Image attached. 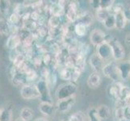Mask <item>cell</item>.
<instances>
[{
    "label": "cell",
    "mask_w": 130,
    "mask_h": 121,
    "mask_svg": "<svg viewBox=\"0 0 130 121\" xmlns=\"http://www.w3.org/2000/svg\"><path fill=\"white\" fill-rule=\"evenodd\" d=\"M78 91V87L74 82H70L60 85L56 91V97L57 100H62L70 98L71 97H75Z\"/></svg>",
    "instance_id": "6da1fadb"
},
{
    "label": "cell",
    "mask_w": 130,
    "mask_h": 121,
    "mask_svg": "<svg viewBox=\"0 0 130 121\" xmlns=\"http://www.w3.org/2000/svg\"><path fill=\"white\" fill-rule=\"evenodd\" d=\"M102 72L107 78L113 81V82H119L121 81L120 71L118 69V64L115 61H109L105 64L102 70Z\"/></svg>",
    "instance_id": "7a4b0ae2"
},
{
    "label": "cell",
    "mask_w": 130,
    "mask_h": 121,
    "mask_svg": "<svg viewBox=\"0 0 130 121\" xmlns=\"http://www.w3.org/2000/svg\"><path fill=\"white\" fill-rule=\"evenodd\" d=\"M106 41L109 43L111 48V56L114 58L115 61H122L125 56V51L124 49V47L122 44H120L118 40H116L114 38H109Z\"/></svg>",
    "instance_id": "3957f363"
},
{
    "label": "cell",
    "mask_w": 130,
    "mask_h": 121,
    "mask_svg": "<svg viewBox=\"0 0 130 121\" xmlns=\"http://www.w3.org/2000/svg\"><path fill=\"white\" fill-rule=\"evenodd\" d=\"M36 86L37 87V90L40 93V98L41 102H50L53 103L52 97L50 95V91L48 86V83L45 79H41L36 83Z\"/></svg>",
    "instance_id": "277c9868"
},
{
    "label": "cell",
    "mask_w": 130,
    "mask_h": 121,
    "mask_svg": "<svg viewBox=\"0 0 130 121\" xmlns=\"http://www.w3.org/2000/svg\"><path fill=\"white\" fill-rule=\"evenodd\" d=\"M20 95L24 99H33L40 98V93L36 84H24L21 88Z\"/></svg>",
    "instance_id": "5b68a950"
},
{
    "label": "cell",
    "mask_w": 130,
    "mask_h": 121,
    "mask_svg": "<svg viewBox=\"0 0 130 121\" xmlns=\"http://www.w3.org/2000/svg\"><path fill=\"white\" fill-rule=\"evenodd\" d=\"M78 4L75 2H70V3H67L65 7V15L70 23L77 21L78 19Z\"/></svg>",
    "instance_id": "8992f818"
},
{
    "label": "cell",
    "mask_w": 130,
    "mask_h": 121,
    "mask_svg": "<svg viewBox=\"0 0 130 121\" xmlns=\"http://www.w3.org/2000/svg\"><path fill=\"white\" fill-rule=\"evenodd\" d=\"M107 40V36L104 33V32H103L100 29H94L92 32L90 34V40L91 43L94 45H95L96 47L99 46L100 44L104 43Z\"/></svg>",
    "instance_id": "52a82bcc"
},
{
    "label": "cell",
    "mask_w": 130,
    "mask_h": 121,
    "mask_svg": "<svg viewBox=\"0 0 130 121\" xmlns=\"http://www.w3.org/2000/svg\"><path fill=\"white\" fill-rule=\"evenodd\" d=\"M96 54L104 61L108 60L111 56V48L109 43L105 41L96 47Z\"/></svg>",
    "instance_id": "ba28073f"
},
{
    "label": "cell",
    "mask_w": 130,
    "mask_h": 121,
    "mask_svg": "<svg viewBox=\"0 0 130 121\" xmlns=\"http://www.w3.org/2000/svg\"><path fill=\"white\" fill-rule=\"evenodd\" d=\"M75 102V97H71L70 98L62 100H57L56 104V109L61 113H65L68 111L71 107H72Z\"/></svg>",
    "instance_id": "9c48e42d"
},
{
    "label": "cell",
    "mask_w": 130,
    "mask_h": 121,
    "mask_svg": "<svg viewBox=\"0 0 130 121\" xmlns=\"http://www.w3.org/2000/svg\"><path fill=\"white\" fill-rule=\"evenodd\" d=\"M90 65L93 69V70L96 73H99L100 71H102L103 68L104 66V61L99 57L96 53H94L89 58Z\"/></svg>",
    "instance_id": "30bf717a"
},
{
    "label": "cell",
    "mask_w": 130,
    "mask_h": 121,
    "mask_svg": "<svg viewBox=\"0 0 130 121\" xmlns=\"http://www.w3.org/2000/svg\"><path fill=\"white\" fill-rule=\"evenodd\" d=\"M94 20L93 14L90 11H80L78 10V19L77 21L78 24H82L86 27H88L91 24H92Z\"/></svg>",
    "instance_id": "8fae6325"
},
{
    "label": "cell",
    "mask_w": 130,
    "mask_h": 121,
    "mask_svg": "<svg viewBox=\"0 0 130 121\" xmlns=\"http://www.w3.org/2000/svg\"><path fill=\"white\" fill-rule=\"evenodd\" d=\"M117 64H118V69L120 71L121 80H123V81L128 80L130 78V61H129V60L122 61Z\"/></svg>",
    "instance_id": "7c38bea8"
},
{
    "label": "cell",
    "mask_w": 130,
    "mask_h": 121,
    "mask_svg": "<svg viewBox=\"0 0 130 121\" xmlns=\"http://www.w3.org/2000/svg\"><path fill=\"white\" fill-rule=\"evenodd\" d=\"M124 85L119 82H113L111 85H110L108 89H107V93H108V95L112 98L113 99L116 101L119 99L120 97V94L121 91V89L123 87Z\"/></svg>",
    "instance_id": "4fadbf2b"
},
{
    "label": "cell",
    "mask_w": 130,
    "mask_h": 121,
    "mask_svg": "<svg viewBox=\"0 0 130 121\" xmlns=\"http://www.w3.org/2000/svg\"><path fill=\"white\" fill-rule=\"evenodd\" d=\"M39 110L44 115L46 116H52L57 111L56 106L53 105V103L45 102H41L39 104Z\"/></svg>",
    "instance_id": "5bb4252c"
},
{
    "label": "cell",
    "mask_w": 130,
    "mask_h": 121,
    "mask_svg": "<svg viewBox=\"0 0 130 121\" xmlns=\"http://www.w3.org/2000/svg\"><path fill=\"white\" fill-rule=\"evenodd\" d=\"M22 44L21 40L19 37L18 34H12L9 36V37L7 40L6 45L7 48H9L10 50H14V49L19 48L20 46V44Z\"/></svg>",
    "instance_id": "9a60e30c"
},
{
    "label": "cell",
    "mask_w": 130,
    "mask_h": 121,
    "mask_svg": "<svg viewBox=\"0 0 130 121\" xmlns=\"http://www.w3.org/2000/svg\"><path fill=\"white\" fill-rule=\"evenodd\" d=\"M102 82V78L99 73L94 72L90 74V76L87 78V85L89 87L92 89H95L100 86Z\"/></svg>",
    "instance_id": "2e32d148"
},
{
    "label": "cell",
    "mask_w": 130,
    "mask_h": 121,
    "mask_svg": "<svg viewBox=\"0 0 130 121\" xmlns=\"http://www.w3.org/2000/svg\"><path fill=\"white\" fill-rule=\"evenodd\" d=\"M97 113H98V115L100 119L101 120H106L108 119L110 116H111V111L109 109V107L106 106V105H100L97 108Z\"/></svg>",
    "instance_id": "e0dca14e"
},
{
    "label": "cell",
    "mask_w": 130,
    "mask_h": 121,
    "mask_svg": "<svg viewBox=\"0 0 130 121\" xmlns=\"http://www.w3.org/2000/svg\"><path fill=\"white\" fill-rule=\"evenodd\" d=\"M115 18H116V28H117L119 30L123 29L127 24V20L123 14V11L116 13L115 15Z\"/></svg>",
    "instance_id": "ac0fdd59"
},
{
    "label": "cell",
    "mask_w": 130,
    "mask_h": 121,
    "mask_svg": "<svg viewBox=\"0 0 130 121\" xmlns=\"http://www.w3.org/2000/svg\"><path fill=\"white\" fill-rule=\"evenodd\" d=\"M34 116V111L32 108L28 107H25L20 111V118L24 121H30Z\"/></svg>",
    "instance_id": "d6986e66"
},
{
    "label": "cell",
    "mask_w": 130,
    "mask_h": 121,
    "mask_svg": "<svg viewBox=\"0 0 130 121\" xmlns=\"http://www.w3.org/2000/svg\"><path fill=\"white\" fill-rule=\"evenodd\" d=\"M12 111L11 107H4L1 109L0 113V121H11Z\"/></svg>",
    "instance_id": "ffe728a7"
},
{
    "label": "cell",
    "mask_w": 130,
    "mask_h": 121,
    "mask_svg": "<svg viewBox=\"0 0 130 121\" xmlns=\"http://www.w3.org/2000/svg\"><path fill=\"white\" fill-rule=\"evenodd\" d=\"M0 34L7 36L11 35V25L5 19L0 18Z\"/></svg>",
    "instance_id": "44dd1931"
},
{
    "label": "cell",
    "mask_w": 130,
    "mask_h": 121,
    "mask_svg": "<svg viewBox=\"0 0 130 121\" xmlns=\"http://www.w3.org/2000/svg\"><path fill=\"white\" fill-rule=\"evenodd\" d=\"M72 73H73V69H69L64 67L61 68L59 70V76L61 79L66 80V81H71L72 78Z\"/></svg>",
    "instance_id": "7402d4cb"
},
{
    "label": "cell",
    "mask_w": 130,
    "mask_h": 121,
    "mask_svg": "<svg viewBox=\"0 0 130 121\" xmlns=\"http://www.w3.org/2000/svg\"><path fill=\"white\" fill-rule=\"evenodd\" d=\"M87 27H86L85 25H83L82 24L77 23L74 27V33L76 34L77 37H83L87 34Z\"/></svg>",
    "instance_id": "603a6c76"
},
{
    "label": "cell",
    "mask_w": 130,
    "mask_h": 121,
    "mask_svg": "<svg viewBox=\"0 0 130 121\" xmlns=\"http://www.w3.org/2000/svg\"><path fill=\"white\" fill-rule=\"evenodd\" d=\"M111 15L110 11L107 10H104V9H100L95 11V17L98 21L101 22V23H104L106 20V19L109 15Z\"/></svg>",
    "instance_id": "cb8c5ba5"
},
{
    "label": "cell",
    "mask_w": 130,
    "mask_h": 121,
    "mask_svg": "<svg viewBox=\"0 0 130 121\" xmlns=\"http://www.w3.org/2000/svg\"><path fill=\"white\" fill-rule=\"evenodd\" d=\"M61 23V18L60 16L52 15L48 19V25L51 28H58Z\"/></svg>",
    "instance_id": "d4e9b609"
},
{
    "label": "cell",
    "mask_w": 130,
    "mask_h": 121,
    "mask_svg": "<svg viewBox=\"0 0 130 121\" xmlns=\"http://www.w3.org/2000/svg\"><path fill=\"white\" fill-rule=\"evenodd\" d=\"M11 7V1L9 0H0V13L7 15Z\"/></svg>",
    "instance_id": "484cf974"
},
{
    "label": "cell",
    "mask_w": 130,
    "mask_h": 121,
    "mask_svg": "<svg viewBox=\"0 0 130 121\" xmlns=\"http://www.w3.org/2000/svg\"><path fill=\"white\" fill-rule=\"evenodd\" d=\"M104 25L107 29H113L116 28V18L115 15L111 14L104 22Z\"/></svg>",
    "instance_id": "4316f807"
},
{
    "label": "cell",
    "mask_w": 130,
    "mask_h": 121,
    "mask_svg": "<svg viewBox=\"0 0 130 121\" xmlns=\"http://www.w3.org/2000/svg\"><path fill=\"white\" fill-rule=\"evenodd\" d=\"M129 98H130V88L126 86H123V87L121 89V91H120V94L119 99L125 102L127 104V100Z\"/></svg>",
    "instance_id": "83f0119b"
},
{
    "label": "cell",
    "mask_w": 130,
    "mask_h": 121,
    "mask_svg": "<svg viewBox=\"0 0 130 121\" xmlns=\"http://www.w3.org/2000/svg\"><path fill=\"white\" fill-rule=\"evenodd\" d=\"M86 120V115L82 111H76L71 115L68 121H85Z\"/></svg>",
    "instance_id": "f1b7e54d"
},
{
    "label": "cell",
    "mask_w": 130,
    "mask_h": 121,
    "mask_svg": "<svg viewBox=\"0 0 130 121\" xmlns=\"http://www.w3.org/2000/svg\"><path fill=\"white\" fill-rule=\"evenodd\" d=\"M87 117L89 121H101L97 113V110L95 107L91 108L87 112Z\"/></svg>",
    "instance_id": "f546056e"
},
{
    "label": "cell",
    "mask_w": 130,
    "mask_h": 121,
    "mask_svg": "<svg viewBox=\"0 0 130 121\" xmlns=\"http://www.w3.org/2000/svg\"><path fill=\"white\" fill-rule=\"evenodd\" d=\"M124 108H123V107L116 108L115 118L117 121H126V119H125V115H124Z\"/></svg>",
    "instance_id": "4dcf8cb0"
},
{
    "label": "cell",
    "mask_w": 130,
    "mask_h": 121,
    "mask_svg": "<svg viewBox=\"0 0 130 121\" xmlns=\"http://www.w3.org/2000/svg\"><path fill=\"white\" fill-rule=\"evenodd\" d=\"M22 19V17H20L18 14H16V13H12V14H11V15L8 17V23L10 24V25H15L17 26L18 24L20 23V20Z\"/></svg>",
    "instance_id": "1f68e13d"
},
{
    "label": "cell",
    "mask_w": 130,
    "mask_h": 121,
    "mask_svg": "<svg viewBox=\"0 0 130 121\" xmlns=\"http://www.w3.org/2000/svg\"><path fill=\"white\" fill-rule=\"evenodd\" d=\"M115 1L113 0H100V9L110 11L113 7Z\"/></svg>",
    "instance_id": "d6a6232c"
},
{
    "label": "cell",
    "mask_w": 130,
    "mask_h": 121,
    "mask_svg": "<svg viewBox=\"0 0 130 121\" xmlns=\"http://www.w3.org/2000/svg\"><path fill=\"white\" fill-rule=\"evenodd\" d=\"M25 78L27 82H32V81L36 80V78H37V74L33 69H29L28 71L25 74Z\"/></svg>",
    "instance_id": "836d02e7"
},
{
    "label": "cell",
    "mask_w": 130,
    "mask_h": 121,
    "mask_svg": "<svg viewBox=\"0 0 130 121\" xmlns=\"http://www.w3.org/2000/svg\"><path fill=\"white\" fill-rule=\"evenodd\" d=\"M35 32H36V36H37V37L43 38L44 37H46L48 31L44 26H39L38 28L35 30Z\"/></svg>",
    "instance_id": "e575fe53"
},
{
    "label": "cell",
    "mask_w": 130,
    "mask_h": 121,
    "mask_svg": "<svg viewBox=\"0 0 130 121\" xmlns=\"http://www.w3.org/2000/svg\"><path fill=\"white\" fill-rule=\"evenodd\" d=\"M123 14L127 21L130 22V5L129 4H124Z\"/></svg>",
    "instance_id": "d590c367"
},
{
    "label": "cell",
    "mask_w": 130,
    "mask_h": 121,
    "mask_svg": "<svg viewBox=\"0 0 130 121\" xmlns=\"http://www.w3.org/2000/svg\"><path fill=\"white\" fill-rule=\"evenodd\" d=\"M90 5L93 10L98 11L100 9V0H91L90 1Z\"/></svg>",
    "instance_id": "8d00e7d4"
},
{
    "label": "cell",
    "mask_w": 130,
    "mask_h": 121,
    "mask_svg": "<svg viewBox=\"0 0 130 121\" xmlns=\"http://www.w3.org/2000/svg\"><path fill=\"white\" fill-rule=\"evenodd\" d=\"M42 61L44 64L48 65L53 62V57L50 54H48V53H45V54H44V57H42Z\"/></svg>",
    "instance_id": "74e56055"
},
{
    "label": "cell",
    "mask_w": 130,
    "mask_h": 121,
    "mask_svg": "<svg viewBox=\"0 0 130 121\" xmlns=\"http://www.w3.org/2000/svg\"><path fill=\"white\" fill-rule=\"evenodd\" d=\"M40 73H41V75L44 78H45V80L48 78V76L50 75V72H49L48 69L46 68V67H43V68H41V70H40Z\"/></svg>",
    "instance_id": "f35d334b"
},
{
    "label": "cell",
    "mask_w": 130,
    "mask_h": 121,
    "mask_svg": "<svg viewBox=\"0 0 130 121\" xmlns=\"http://www.w3.org/2000/svg\"><path fill=\"white\" fill-rule=\"evenodd\" d=\"M125 44H126L128 46H130V33L127 34L126 37H125Z\"/></svg>",
    "instance_id": "ab89813d"
},
{
    "label": "cell",
    "mask_w": 130,
    "mask_h": 121,
    "mask_svg": "<svg viewBox=\"0 0 130 121\" xmlns=\"http://www.w3.org/2000/svg\"><path fill=\"white\" fill-rule=\"evenodd\" d=\"M34 121H48V120L44 117H40V118H37V119H35Z\"/></svg>",
    "instance_id": "60d3db41"
},
{
    "label": "cell",
    "mask_w": 130,
    "mask_h": 121,
    "mask_svg": "<svg viewBox=\"0 0 130 121\" xmlns=\"http://www.w3.org/2000/svg\"><path fill=\"white\" fill-rule=\"evenodd\" d=\"M15 121H24V120H23V119H20V118H19V119H17Z\"/></svg>",
    "instance_id": "b9f144b4"
},
{
    "label": "cell",
    "mask_w": 130,
    "mask_h": 121,
    "mask_svg": "<svg viewBox=\"0 0 130 121\" xmlns=\"http://www.w3.org/2000/svg\"><path fill=\"white\" fill-rule=\"evenodd\" d=\"M53 121H66V120H62V119H54V120H53ZM68 121V120H67Z\"/></svg>",
    "instance_id": "7bdbcfd3"
},
{
    "label": "cell",
    "mask_w": 130,
    "mask_h": 121,
    "mask_svg": "<svg viewBox=\"0 0 130 121\" xmlns=\"http://www.w3.org/2000/svg\"><path fill=\"white\" fill-rule=\"evenodd\" d=\"M129 61H130V53H129Z\"/></svg>",
    "instance_id": "ee69618b"
},
{
    "label": "cell",
    "mask_w": 130,
    "mask_h": 121,
    "mask_svg": "<svg viewBox=\"0 0 130 121\" xmlns=\"http://www.w3.org/2000/svg\"><path fill=\"white\" fill-rule=\"evenodd\" d=\"M0 113H1V109H0Z\"/></svg>",
    "instance_id": "f6af8a7d"
},
{
    "label": "cell",
    "mask_w": 130,
    "mask_h": 121,
    "mask_svg": "<svg viewBox=\"0 0 130 121\" xmlns=\"http://www.w3.org/2000/svg\"><path fill=\"white\" fill-rule=\"evenodd\" d=\"M129 106H130V103H129Z\"/></svg>",
    "instance_id": "bcb514c9"
}]
</instances>
